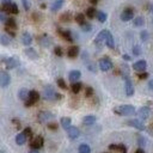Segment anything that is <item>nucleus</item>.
I'll return each instance as SVG.
<instances>
[{
    "label": "nucleus",
    "mask_w": 153,
    "mask_h": 153,
    "mask_svg": "<svg viewBox=\"0 0 153 153\" xmlns=\"http://www.w3.org/2000/svg\"><path fill=\"white\" fill-rule=\"evenodd\" d=\"M58 33L61 35V37L63 39H66L67 42H73V37H72V34H71L69 30H61V29H59Z\"/></svg>",
    "instance_id": "f3484780"
},
{
    "label": "nucleus",
    "mask_w": 153,
    "mask_h": 153,
    "mask_svg": "<svg viewBox=\"0 0 153 153\" xmlns=\"http://www.w3.org/2000/svg\"><path fill=\"white\" fill-rule=\"evenodd\" d=\"M92 95H93V88L91 86L86 87V90H85V96H86V97H91Z\"/></svg>",
    "instance_id": "c03bdc74"
},
{
    "label": "nucleus",
    "mask_w": 153,
    "mask_h": 153,
    "mask_svg": "<svg viewBox=\"0 0 153 153\" xmlns=\"http://www.w3.org/2000/svg\"><path fill=\"white\" fill-rule=\"evenodd\" d=\"M133 54H134L135 56L141 55V48H140V46H134V47H133Z\"/></svg>",
    "instance_id": "a19ab883"
},
{
    "label": "nucleus",
    "mask_w": 153,
    "mask_h": 153,
    "mask_svg": "<svg viewBox=\"0 0 153 153\" xmlns=\"http://www.w3.org/2000/svg\"><path fill=\"white\" fill-rule=\"evenodd\" d=\"M90 1H91L92 5H96V4H97V3L99 1V0H90Z\"/></svg>",
    "instance_id": "13d9d810"
},
{
    "label": "nucleus",
    "mask_w": 153,
    "mask_h": 153,
    "mask_svg": "<svg viewBox=\"0 0 153 153\" xmlns=\"http://www.w3.org/2000/svg\"><path fill=\"white\" fill-rule=\"evenodd\" d=\"M150 114H151V110H150L148 107H142L138 111V115H139V117L141 120H147L150 117Z\"/></svg>",
    "instance_id": "2eb2a0df"
},
{
    "label": "nucleus",
    "mask_w": 153,
    "mask_h": 153,
    "mask_svg": "<svg viewBox=\"0 0 153 153\" xmlns=\"http://www.w3.org/2000/svg\"><path fill=\"white\" fill-rule=\"evenodd\" d=\"M122 58H123V60H126V61H129V60H131V56H129V55H127V54H124V55L122 56Z\"/></svg>",
    "instance_id": "864d4df0"
},
{
    "label": "nucleus",
    "mask_w": 153,
    "mask_h": 153,
    "mask_svg": "<svg viewBox=\"0 0 153 153\" xmlns=\"http://www.w3.org/2000/svg\"><path fill=\"white\" fill-rule=\"evenodd\" d=\"M0 43H1L3 46H9L11 43V37L7 35V34L0 35Z\"/></svg>",
    "instance_id": "bb28decb"
},
{
    "label": "nucleus",
    "mask_w": 153,
    "mask_h": 153,
    "mask_svg": "<svg viewBox=\"0 0 153 153\" xmlns=\"http://www.w3.org/2000/svg\"><path fill=\"white\" fill-rule=\"evenodd\" d=\"M96 18L98 19V22L104 23L107 20V13L103 12V11H97V16H96Z\"/></svg>",
    "instance_id": "473e14b6"
},
{
    "label": "nucleus",
    "mask_w": 153,
    "mask_h": 153,
    "mask_svg": "<svg viewBox=\"0 0 153 153\" xmlns=\"http://www.w3.org/2000/svg\"><path fill=\"white\" fill-rule=\"evenodd\" d=\"M62 5H63V0H55L53 6H52V11H54V12L59 11L62 7Z\"/></svg>",
    "instance_id": "c85d7f7f"
},
{
    "label": "nucleus",
    "mask_w": 153,
    "mask_h": 153,
    "mask_svg": "<svg viewBox=\"0 0 153 153\" xmlns=\"http://www.w3.org/2000/svg\"><path fill=\"white\" fill-rule=\"evenodd\" d=\"M121 20L122 22H129L134 18V11L132 7H126V9L122 11V13H121Z\"/></svg>",
    "instance_id": "39448f33"
},
{
    "label": "nucleus",
    "mask_w": 153,
    "mask_h": 153,
    "mask_svg": "<svg viewBox=\"0 0 153 153\" xmlns=\"http://www.w3.org/2000/svg\"><path fill=\"white\" fill-rule=\"evenodd\" d=\"M98 66H99V69L103 71V72H108L112 68V61L109 59V58H102L98 62Z\"/></svg>",
    "instance_id": "20e7f679"
},
{
    "label": "nucleus",
    "mask_w": 153,
    "mask_h": 153,
    "mask_svg": "<svg viewBox=\"0 0 153 153\" xmlns=\"http://www.w3.org/2000/svg\"><path fill=\"white\" fill-rule=\"evenodd\" d=\"M74 19H75V22L79 24V25H83V24L85 23V16L83 13H78Z\"/></svg>",
    "instance_id": "72a5a7b5"
},
{
    "label": "nucleus",
    "mask_w": 153,
    "mask_h": 153,
    "mask_svg": "<svg viewBox=\"0 0 153 153\" xmlns=\"http://www.w3.org/2000/svg\"><path fill=\"white\" fill-rule=\"evenodd\" d=\"M80 77H82V72H80V71H77V69L71 71V72H69V74H68V79L71 80L72 83L78 82V80L80 79Z\"/></svg>",
    "instance_id": "dca6fc26"
},
{
    "label": "nucleus",
    "mask_w": 153,
    "mask_h": 153,
    "mask_svg": "<svg viewBox=\"0 0 153 153\" xmlns=\"http://www.w3.org/2000/svg\"><path fill=\"white\" fill-rule=\"evenodd\" d=\"M78 152L79 153H91V147L87 143H82L78 148Z\"/></svg>",
    "instance_id": "cd10ccee"
},
{
    "label": "nucleus",
    "mask_w": 153,
    "mask_h": 153,
    "mask_svg": "<svg viewBox=\"0 0 153 153\" xmlns=\"http://www.w3.org/2000/svg\"><path fill=\"white\" fill-rule=\"evenodd\" d=\"M60 123H61V126H62V128L63 129H68V128L71 127V123H72V120L69 118V117H62L61 118V121H60Z\"/></svg>",
    "instance_id": "b1692460"
},
{
    "label": "nucleus",
    "mask_w": 153,
    "mask_h": 153,
    "mask_svg": "<svg viewBox=\"0 0 153 153\" xmlns=\"http://www.w3.org/2000/svg\"><path fill=\"white\" fill-rule=\"evenodd\" d=\"M116 151H118L120 153H127V147L124 146L123 143H120V145H117V150Z\"/></svg>",
    "instance_id": "37998d69"
},
{
    "label": "nucleus",
    "mask_w": 153,
    "mask_h": 153,
    "mask_svg": "<svg viewBox=\"0 0 153 153\" xmlns=\"http://www.w3.org/2000/svg\"><path fill=\"white\" fill-rule=\"evenodd\" d=\"M150 11H151V12H152V13H153V4H152V5H151V6H150Z\"/></svg>",
    "instance_id": "052dcab7"
},
{
    "label": "nucleus",
    "mask_w": 153,
    "mask_h": 153,
    "mask_svg": "<svg viewBox=\"0 0 153 153\" xmlns=\"http://www.w3.org/2000/svg\"><path fill=\"white\" fill-rule=\"evenodd\" d=\"M148 87L151 88V90H153V80H151V82L148 83Z\"/></svg>",
    "instance_id": "4d7b16f0"
},
{
    "label": "nucleus",
    "mask_w": 153,
    "mask_h": 153,
    "mask_svg": "<svg viewBox=\"0 0 153 153\" xmlns=\"http://www.w3.org/2000/svg\"><path fill=\"white\" fill-rule=\"evenodd\" d=\"M127 124L135 128V129H138V131H145V124L142 123V121H140L138 118H133V120L127 121Z\"/></svg>",
    "instance_id": "6e6552de"
},
{
    "label": "nucleus",
    "mask_w": 153,
    "mask_h": 153,
    "mask_svg": "<svg viewBox=\"0 0 153 153\" xmlns=\"http://www.w3.org/2000/svg\"><path fill=\"white\" fill-rule=\"evenodd\" d=\"M48 128H49L50 131H56V129H58V123H55V122L48 123Z\"/></svg>",
    "instance_id": "de8ad7c7"
},
{
    "label": "nucleus",
    "mask_w": 153,
    "mask_h": 153,
    "mask_svg": "<svg viewBox=\"0 0 153 153\" xmlns=\"http://www.w3.org/2000/svg\"><path fill=\"white\" fill-rule=\"evenodd\" d=\"M60 20H61V22H65V23H67V22H71V20H72V14H71L69 12H66V13L61 14Z\"/></svg>",
    "instance_id": "f704fd0d"
},
{
    "label": "nucleus",
    "mask_w": 153,
    "mask_h": 153,
    "mask_svg": "<svg viewBox=\"0 0 153 153\" xmlns=\"http://www.w3.org/2000/svg\"><path fill=\"white\" fill-rule=\"evenodd\" d=\"M67 55H68V58L71 59H74L77 58V56L79 55V47L78 46H72L68 48V52H67Z\"/></svg>",
    "instance_id": "a211bd4d"
},
{
    "label": "nucleus",
    "mask_w": 153,
    "mask_h": 153,
    "mask_svg": "<svg viewBox=\"0 0 153 153\" xmlns=\"http://www.w3.org/2000/svg\"><path fill=\"white\" fill-rule=\"evenodd\" d=\"M80 27H82V30L85 31V33H88V31H91V30H92L91 24H88V23H86V22L83 24V25H80Z\"/></svg>",
    "instance_id": "58836bf2"
},
{
    "label": "nucleus",
    "mask_w": 153,
    "mask_h": 153,
    "mask_svg": "<svg viewBox=\"0 0 153 153\" xmlns=\"http://www.w3.org/2000/svg\"><path fill=\"white\" fill-rule=\"evenodd\" d=\"M37 118H38V122L44 123V122L50 121L52 118H54V115L52 114L50 111H39L38 115H37Z\"/></svg>",
    "instance_id": "423d86ee"
},
{
    "label": "nucleus",
    "mask_w": 153,
    "mask_h": 153,
    "mask_svg": "<svg viewBox=\"0 0 153 153\" xmlns=\"http://www.w3.org/2000/svg\"><path fill=\"white\" fill-rule=\"evenodd\" d=\"M23 134L27 136V138H31V136H33V131H31V128L30 127H27L23 131Z\"/></svg>",
    "instance_id": "ea45409f"
},
{
    "label": "nucleus",
    "mask_w": 153,
    "mask_h": 153,
    "mask_svg": "<svg viewBox=\"0 0 153 153\" xmlns=\"http://www.w3.org/2000/svg\"><path fill=\"white\" fill-rule=\"evenodd\" d=\"M56 83H58V86L60 88H62V90H66L67 88V84L65 83V80H63L62 78H59L58 80H56Z\"/></svg>",
    "instance_id": "e433bc0d"
},
{
    "label": "nucleus",
    "mask_w": 153,
    "mask_h": 153,
    "mask_svg": "<svg viewBox=\"0 0 153 153\" xmlns=\"http://www.w3.org/2000/svg\"><path fill=\"white\" fill-rule=\"evenodd\" d=\"M43 143H44L43 138H42L41 135H37V136H35L33 140H31L30 146H31V148H33V150H38V148H41L43 146Z\"/></svg>",
    "instance_id": "0eeeda50"
},
{
    "label": "nucleus",
    "mask_w": 153,
    "mask_h": 153,
    "mask_svg": "<svg viewBox=\"0 0 153 153\" xmlns=\"http://www.w3.org/2000/svg\"><path fill=\"white\" fill-rule=\"evenodd\" d=\"M138 142H139V146H145V143H146V141H145V139H143V136H141V135H139L138 136Z\"/></svg>",
    "instance_id": "09e8293b"
},
{
    "label": "nucleus",
    "mask_w": 153,
    "mask_h": 153,
    "mask_svg": "<svg viewBox=\"0 0 153 153\" xmlns=\"http://www.w3.org/2000/svg\"><path fill=\"white\" fill-rule=\"evenodd\" d=\"M29 90H28V88H20V90H19V92H18V97H19V99L20 101H23V102H25L28 98H29Z\"/></svg>",
    "instance_id": "412c9836"
},
{
    "label": "nucleus",
    "mask_w": 153,
    "mask_h": 153,
    "mask_svg": "<svg viewBox=\"0 0 153 153\" xmlns=\"http://www.w3.org/2000/svg\"><path fill=\"white\" fill-rule=\"evenodd\" d=\"M39 44L43 46V47H48L50 44V39L47 35H43L42 37H39Z\"/></svg>",
    "instance_id": "2f4dec72"
},
{
    "label": "nucleus",
    "mask_w": 153,
    "mask_h": 153,
    "mask_svg": "<svg viewBox=\"0 0 153 153\" xmlns=\"http://www.w3.org/2000/svg\"><path fill=\"white\" fill-rule=\"evenodd\" d=\"M7 19V17H6V13H4V12H0V22H4L5 23V20Z\"/></svg>",
    "instance_id": "8fccbe9b"
},
{
    "label": "nucleus",
    "mask_w": 153,
    "mask_h": 153,
    "mask_svg": "<svg viewBox=\"0 0 153 153\" xmlns=\"http://www.w3.org/2000/svg\"><path fill=\"white\" fill-rule=\"evenodd\" d=\"M109 148H110V150H112V151H116V150H117V145H115V143H111L110 146H109Z\"/></svg>",
    "instance_id": "603ef678"
},
{
    "label": "nucleus",
    "mask_w": 153,
    "mask_h": 153,
    "mask_svg": "<svg viewBox=\"0 0 153 153\" xmlns=\"http://www.w3.org/2000/svg\"><path fill=\"white\" fill-rule=\"evenodd\" d=\"M22 43L27 47H29L31 43H33V37H31V35L29 33H24L22 35Z\"/></svg>",
    "instance_id": "6ab92c4d"
},
{
    "label": "nucleus",
    "mask_w": 153,
    "mask_h": 153,
    "mask_svg": "<svg viewBox=\"0 0 153 153\" xmlns=\"http://www.w3.org/2000/svg\"><path fill=\"white\" fill-rule=\"evenodd\" d=\"M5 66L6 69H13L19 66V60L17 58H7L5 59Z\"/></svg>",
    "instance_id": "1a4fd4ad"
},
{
    "label": "nucleus",
    "mask_w": 153,
    "mask_h": 153,
    "mask_svg": "<svg viewBox=\"0 0 153 153\" xmlns=\"http://www.w3.org/2000/svg\"><path fill=\"white\" fill-rule=\"evenodd\" d=\"M29 153H38V151H37V150H31Z\"/></svg>",
    "instance_id": "bf43d9fd"
},
{
    "label": "nucleus",
    "mask_w": 153,
    "mask_h": 153,
    "mask_svg": "<svg viewBox=\"0 0 153 153\" xmlns=\"http://www.w3.org/2000/svg\"><path fill=\"white\" fill-rule=\"evenodd\" d=\"M152 22H153V19H152Z\"/></svg>",
    "instance_id": "680f3d73"
},
{
    "label": "nucleus",
    "mask_w": 153,
    "mask_h": 153,
    "mask_svg": "<svg viewBox=\"0 0 153 153\" xmlns=\"http://www.w3.org/2000/svg\"><path fill=\"white\" fill-rule=\"evenodd\" d=\"M114 112L121 116H133L136 114V110L131 104H124V105H120L114 109Z\"/></svg>",
    "instance_id": "f257e3e1"
},
{
    "label": "nucleus",
    "mask_w": 153,
    "mask_h": 153,
    "mask_svg": "<svg viewBox=\"0 0 153 153\" xmlns=\"http://www.w3.org/2000/svg\"><path fill=\"white\" fill-rule=\"evenodd\" d=\"M124 91H126V95L128 96V97H131V96L134 95V86H133V83L132 80L129 78H124Z\"/></svg>",
    "instance_id": "9d476101"
},
{
    "label": "nucleus",
    "mask_w": 153,
    "mask_h": 153,
    "mask_svg": "<svg viewBox=\"0 0 153 153\" xmlns=\"http://www.w3.org/2000/svg\"><path fill=\"white\" fill-rule=\"evenodd\" d=\"M140 38H141L142 42H146L148 39V31L147 30H142L140 33Z\"/></svg>",
    "instance_id": "4c0bfd02"
},
{
    "label": "nucleus",
    "mask_w": 153,
    "mask_h": 153,
    "mask_svg": "<svg viewBox=\"0 0 153 153\" xmlns=\"http://www.w3.org/2000/svg\"><path fill=\"white\" fill-rule=\"evenodd\" d=\"M38 99H39V93L37 91L33 90L29 92V98L24 102V104H25V107H31V105H34L36 102H38Z\"/></svg>",
    "instance_id": "7ed1b4c3"
},
{
    "label": "nucleus",
    "mask_w": 153,
    "mask_h": 153,
    "mask_svg": "<svg viewBox=\"0 0 153 153\" xmlns=\"http://www.w3.org/2000/svg\"><path fill=\"white\" fill-rule=\"evenodd\" d=\"M95 122H96V116H93V115H87L83 118V123L85 126H92Z\"/></svg>",
    "instance_id": "5701e85b"
},
{
    "label": "nucleus",
    "mask_w": 153,
    "mask_h": 153,
    "mask_svg": "<svg viewBox=\"0 0 153 153\" xmlns=\"http://www.w3.org/2000/svg\"><path fill=\"white\" fill-rule=\"evenodd\" d=\"M61 97H62V96L56 92L52 85L44 86V88H43V98L46 101H56V99H61Z\"/></svg>",
    "instance_id": "f03ea898"
},
{
    "label": "nucleus",
    "mask_w": 153,
    "mask_h": 153,
    "mask_svg": "<svg viewBox=\"0 0 153 153\" xmlns=\"http://www.w3.org/2000/svg\"><path fill=\"white\" fill-rule=\"evenodd\" d=\"M71 88H72V92H73V93H79V92H80V90H82V88H83V84L80 83V82L72 83V86H71Z\"/></svg>",
    "instance_id": "393cba45"
},
{
    "label": "nucleus",
    "mask_w": 153,
    "mask_h": 153,
    "mask_svg": "<svg viewBox=\"0 0 153 153\" xmlns=\"http://www.w3.org/2000/svg\"><path fill=\"white\" fill-rule=\"evenodd\" d=\"M27 139L28 138L23 133H19V134L16 135V143H17V145H24L25 141H27Z\"/></svg>",
    "instance_id": "a878e982"
},
{
    "label": "nucleus",
    "mask_w": 153,
    "mask_h": 153,
    "mask_svg": "<svg viewBox=\"0 0 153 153\" xmlns=\"http://www.w3.org/2000/svg\"><path fill=\"white\" fill-rule=\"evenodd\" d=\"M138 77H139V79H141V80L147 79V78H148V73H147V72H140V73L138 74Z\"/></svg>",
    "instance_id": "49530a36"
},
{
    "label": "nucleus",
    "mask_w": 153,
    "mask_h": 153,
    "mask_svg": "<svg viewBox=\"0 0 153 153\" xmlns=\"http://www.w3.org/2000/svg\"><path fill=\"white\" fill-rule=\"evenodd\" d=\"M87 68L90 69L91 72H96V66L93 65V63H90V65H87Z\"/></svg>",
    "instance_id": "3c124183"
},
{
    "label": "nucleus",
    "mask_w": 153,
    "mask_h": 153,
    "mask_svg": "<svg viewBox=\"0 0 153 153\" xmlns=\"http://www.w3.org/2000/svg\"><path fill=\"white\" fill-rule=\"evenodd\" d=\"M86 16L90 19H92V18H95L96 16H97V10L95 9V7H88V9L86 10Z\"/></svg>",
    "instance_id": "c756f323"
},
{
    "label": "nucleus",
    "mask_w": 153,
    "mask_h": 153,
    "mask_svg": "<svg viewBox=\"0 0 153 153\" xmlns=\"http://www.w3.org/2000/svg\"><path fill=\"white\" fill-rule=\"evenodd\" d=\"M105 43H107L108 48H110V49H114V48H115V41H114V37H112L110 31H108V35H107V38H105Z\"/></svg>",
    "instance_id": "4be33fe9"
},
{
    "label": "nucleus",
    "mask_w": 153,
    "mask_h": 153,
    "mask_svg": "<svg viewBox=\"0 0 153 153\" xmlns=\"http://www.w3.org/2000/svg\"><path fill=\"white\" fill-rule=\"evenodd\" d=\"M22 4H23V7L25 11H29L30 10V3L29 0H22Z\"/></svg>",
    "instance_id": "a18cd8bd"
},
{
    "label": "nucleus",
    "mask_w": 153,
    "mask_h": 153,
    "mask_svg": "<svg viewBox=\"0 0 153 153\" xmlns=\"http://www.w3.org/2000/svg\"><path fill=\"white\" fill-rule=\"evenodd\" d=\"M25 55L28 56L29 59H31V60L38 59V54L36 53L35 49H33V48H27V49H25Z\"/></svg>",
    "instance_id": "aec40b11"
},
{
    "label": "nucleus",
    "mask_w": 153,
    "mask_h": 153,
    "mask_svg": "<svg viewBox=\"0 0 153 153\" xmlns=\"http://www.w3.org/2000/svg\"><path fill=\"white\" fill-rule=\"evenodd\" d=\"M54 54H55L56 56H62V55H63L62 48H61V47H55V48H54Z\"/></svg>",
    "instance_id": "79ce46f5"
},
{
    "label": "nucleus",
    "mask_w": 153,
    "mask_h": 153,
    "mask_svg": "<svg viewBox=\"0 0 153 153\" xmlns=\"http://www.w3.org/2000/svg\"><path fill=\"white\" fill-rule=\"evenodd\" d=\"M108 31L109 30H102V31H99L98 33V35L96 36V38H95V43L97 44V46H101L104 41H105V38H107V35H108Z\"/></svg>",
    "instance_id": "ddd939ff"
},
{
    "label": "nucleus",
    "mask_w": 153,
    "mask_h": 153,
    "mask_svg": "<svg viewBox=\"0 0 153 153\" xmlns=\"http://www.w3.org/2000/svg\"><path fill=\"white\" fill-rule=\"evenodd\" d=\"M67 135H68V138L72 139V140H74L77 138H79V135H80V131L78 129L77 127H69L68 129H67Z\"/></svg>",
    "instance_id": "4468645a"
},
{
    "label": "nucleus",
    "mask_w": 153,
    "mask_h": 153,
    "mask_svg": "<svg viewBox=\"0 0 153 153\" xmlns=\"http://www.w3.org/2000/svg\"><path fill=\"white\" fill-rule=\"evenodd\" d=\"M18 12H19V10H18L17 4L11 3V4L9 5V14H17Z\"/></svg>",
    "instance_id": "7c9ffc66"
},
{
    "label": "nucleus",
    "mask_w": 153,
    "mask_h": 153,
    "mask_svg": "<svg viewBox=\"0 0 153 153\" xmlns=\"http://www.w3.org/2000/svg\"><path fill=\"white\" fill-rule=\"evenodd\" d=\"M12 0H1V4H11Z\"/></svg>",
    "instance_id": "5fc2aeb1"
},
{
    "label": "nucleus",
    "mask_w": 153,
    "mask_h": 153,
    "mask_svg": "<svg viewBox=\"0 0 153 153\" xmlns=\"http://www.w3.org/2000/svg\"><path fill=\"white\" fill-rule=\"evenodd\" d=\"M10 82H11V77L7 72H1L0 73V86L1 87H6L10 85Z\"/></svg>",
    "instance_id": "9b49d317"
},
{
    "label": "nucleus",
    "mask_w": 153,
    "mask_h": 153,
    "mask_svg": "<svg viewBox=\"0 0 153 153\" xmlns=\"http://www.w3.org/2000/svg\"><path fill=\"white\" fill-rule=\"evenodd\" d=\"M134 153H145V151H143V150H142V148L140 147V148H138V150H136V151H135Z\"/></svg>",
    "instance_id": "6e6d98bb"
},
{
    "label": "nucleus",
    "mask_w": 153,
    "mask_h": 153,
    "mask_svg": "<svg viewBox=\"0 0 153 153\" xmlns=\"http://www.w3.org/2000/svg\"><path fill=\"white\" fill-rule=\"evenodd\" d=\"M146 67H147V62L145 60H139L136 61L135 63H133V69L136 71V72H145L146 71Z\"/></svg>",
    "instance_id": "f8f14e48"
},
{
    "label": "nucleus",
    "mask_w": 153,
    "mask_h": 153,
    "mask_svg": "<svg viewBox=\"0 0 153 153\" xmlns=\"http://www.w3.org/2000/svg\"><path fill=\"white\" fill-rule=\"evenodd\" d=\"M145 24V19L143 17H136L134 19V27H142Z\"/></svg>",
    "instance_id": "c9c22d12"
}]
</instances>
